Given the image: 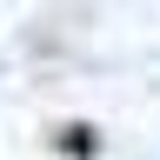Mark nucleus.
Returning a JSON list of instances; mask_svg holds the SVG:
<instances>
[{"label":"nucleus","mask_w":160,"mask_h":160,"mask_svg":"<svg viewBox=\"0 0 160 160\" xmlns=\"http://www.w3.org/2000/svg\"><path fill=\"white\" fill-rule=\"evenodd\" d=\"M60 147H67L73 160H87L93 153V127H60Z\"/></svg>","instance_id":"nucleus-1"}]
</instances>
